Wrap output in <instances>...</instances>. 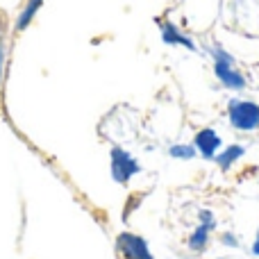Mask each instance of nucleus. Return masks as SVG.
<instances>
[{
	"instance_id": "1",
	"label": "nucleus",
	"mask_w": 259,
	"mask_h": 259,
	"mask_svg": "<svg viewBox=\"0 0 259 259\" xmlns=\"http://www.w3.org/2000/svg\"><path fill=\"white\" fill-rule=\"evenodd\" d=\"M228 116L232 127L241 132H252L259 127V105L248 103V100H232L228 107Z\"/></svg>"
},
{
	"instance_id": "10",
	"label": "nucleus",
	"mask_w": 259,
	"mask_h": 259,
	"mask_svg": "<svg viewBox=\"0 0 259 259\" xmlns=\"http://www.w3.org/2000/svg\"><path fill=\"white\" fill-rule=\"evenodd\" d=\"M223 243H228V246H237V239H234V234H223Z\"/></svg>"
},
{
	"instance_id": "6",
	"label": "nucleus",
	"mask_w": 259,
	"mask_h": 259,
	"mask_svg": "<svg viewBox=\"0 0 259 259\" xmlns=\"http://www.w3.org/2000/svg\"><path fill=\"white\" fill-rule=\"evenodd\" d=\"M216 75H219V80L223 82L225 87H230V89H243V77L239 75L237 71L232 68V62H230V57L225 53H216Z\"/></svg>"
},
{
	"instance_id": "7",
	"label": "nucleus",
	"mask_w": 259,
	"mask_h": 259,
	"mask_svg": "<svg viewBox=\"0 0 259 259\" xmlns=\"http://www.w3.org/2000/svg\"><path fill=\"white\" fill-rule=\"evenodd\" d=\"M243 152H246V148H243V146H237V143H234V146H228L225 150H221L219 155L214 157V161L219 164V168L230 170V168H232V166L243 157Z\"/></svg>"
},
{
	"instance_id": "8",
	"label": "nucleus",
	"mask_w": 259,
	"mask_h": 259,
	"mask_svg": "<svg viewBox=\"0 0 259 259\" xmlns=\"http://www.w3.org/2000/svg\"><path fill=\"white\" fill-rule=\"evenodd\" d=\"M168 155L175 157V159H193L198 152H196V148L189 146V143H178V146L168 148Z\"/></svg>"
},
{
	"instance_id": "4",
	"label": "nucleus",
	"mask_w": 259,
	"mask_h": 259,
	"mask_svg": "<svg viewBox=\"0 0 259 259\" xmlns=\"http://www.w3.org/2000/svg\"><path fill=\"white\" fill-rule=\"evenodd\" d=\"M198 219H200V225H198V228L191 232V237H189V248H191V250H205L207 241H209V232L216 225L214 214H211L209 209H200Z\"/></svg>"
},
{
	"instance_id": "9",
	"label": "nucleus",
	"mask_w": 259,
	"mask_h": 259,
	"mask_svg": "<svg viewBox=\"0 0 259 259\" xmlns=\"http://www.w3.org/2000/svg\"><path fill=\"white\" fill-rule=\"evenodd\" d=\"M164 36H166V41H173V44H184V46H189V48H193V44L191 41H187V39H182V36L175 32V27H166V32H164Z\"/></svg>"
},
{
	"instance_id": "2",
	"label": "nucleus",
	"mask_w": 259,
	"mask_h": 259,
	"mask_svg": "<svg viewBox=\"0 0 259 259\" xmlns=\"http://www.w3.org/2000/svg\"><path fill=\"white\" fill-rule=\"evenodd\" d=\"M109 157H112V178L118 184H127L141 170L139 161L127 150H123V148H112Z\"/></svg>"
},
{
	"instance_id": "5",
	"label": "nucleus",
	"mask_w": 259,
	"mask_h": 259,
	"mask_svg": "<svg viewBox=\"0 0 259 259\" xmlns=\"http://www.w3.org/2000/svg\"><path fill=\"white\" fill-rule=\"evenodd\" d=\"M221 143H223L221 137L216 134V130H211V127L200 130V132L196 134V139H193V148H196V152L202 155L205 159H214V157L219 155Z\"/></svg>"
},
{
	"instance_id": "11",
	"label": "nucleus",
	"mask_w": 259,
	"mask_h": 259,
	"mask_svg": "<svg viewBox=\"0 0 259 259\" xmlns=\"http://www.w3.org/2000/svg\"><path fill=\"white\" fill-rule=\"evenodd\" d=\"M252 255H257V257H259V234H257L255 243H252Z\"/></svg>"
},
{
	"instance_id": "3",
	"label": "nucleus",
	"mask_w": 259,
	"mask_h": 259,
	"mask_svg": "<svg viewBox=\"0 0 259 259\" xmlns=\"http://www.w3.org/2000/svg\"><path fill=\"white\" fill-rule=\"evenodd\" d=\"M116 248L125 259H152V252L148 248L146 239L132 232H123L116 239Z\"/></svg>"
}]
</instances>
